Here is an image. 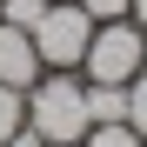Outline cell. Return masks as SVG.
<instances>
[{"mask_svg":"<svg viewBox=\"0 0 147 147\" xmlns=\"http://www.w3.org/2000/svg\"><path fill=\"white\" fill-rule=\"evenodd\" d=\"M27 127L47 147H80V134L94 127L87 80H80V74H40V80L27 87Z\"/></svg>","mask_w":147,"mask_h":147,"instance_id":"1","label":"cell"},{"mask_svg":"<svg viewBox=\"0 0 147 147\" xmlns=\"http://www.w3.org/2000/svg\"><path fill=\"white\" fill-rule=\"evenodd\" d=\"M134 74H147V34L134 27V13H127V20H100L94 40H87L80 80H94V87H127Z\"/></svg>","mask_w":147,"mask_h":147,"instance_id":"2","label":"cell"},{"mask_svg":"<svg viewBox=\"0 0 147 147\" xmlns=\"http://www.w3.org/2000/svg\"><path fill=\"white\" fill-rule=\"evenodd\" d=\"M27 34H34V54H40L47 74H80L87 40H94V20L74 7V0H47V13L34 20Z\"/></svg>","mask_w":147,"mask_h":147,"instance_id":"3","label":"cell"},{"mask_svg":"<svg viewBox=\"0 0 147 147\" xmlns=\"http://www.w3.org/2000/svg\"><path fill=\"white\" fill-rule=\"evenodd\" d=\"M40 74H47V67H40V54H34V34L0 20V87H20V94H27Z\"/></svg>","mask_w":147,"mask_h":147,"instance_id":"4","label":"cell"},{"mask_svg":"<svg viewBox=\"0 0 147 147\" xmlns=\"http://www.w3.org/2000/svg\"><path fill=\"white\" fill-rule=\"evenodd\" d=\"M87 114H94V127L100 120H127V87H94L87 80Z\"/></svg>","mask_w":147,"mask_h":147,"instance_id":"5","label":"cell"},{"mask_svg":"<svg viewBox=\"0 0 147 147\" xmlns=\"http://www.w3.org/2000/svg\"><path fill=\"white\" fill-rule=\"evenodd\" d=\"M80 147H147V140L127 127V120H100V127H87V134H80Z\"/></svg>","mask_w":147,"mask_h":147,"instance_id":"6","label":"cell"},{"mask_svg":"<svg viewBox=\"0 0 147 147\" xmlns=\"http://www.w3.org/2000/svg\"><path fill=\"white\" fill-rule=\"evenodd\" d=\"M20 127H27V94L20 87H0V140L20 134Z\"/></svg>","mask_w":147,"mask_h":147,"instance_id":"7","label":"cell"},{"mask_svg":"<svg viewBox=\"0 0 147 147\" xmlns=\"http://www.w3.org/2000/svg\"><path fill=\"white\" fill-rule=\"evenodd\" d=\"M127 127L147 140V74H134V80H127Z\"/></svg>","mask_w":147,"mask_h":147,"instance_id":"8","label":"cell"},{"mask_svg":"<svg viewBox=\"0 0 147 147\" xmlns=\"http://www.w3.org/2000/svg\"><path fill=\"white\" fill-rule=\"evenodd\" d=\"M40 13H47V0H0V20L7 27H34Z\"/></svg>","mask_w":147,"mask_h":147,"instance_id":"9","label":"cell"},{"mask_svg":"<svg viewBox=\"0 0 147 147\" xmlns=\"http://www.w3.org/2000/svg\"><path fill=\"white\" fill-rule=\"evenodd\" d=\"M74 7H80L94 27H100V20H127V7H134V0H74Z\"/></svg>","mask_w":147,"mask_h":147,"instance_id":"10","label":"cell"},{"mask_svg":"<svg viewBox=\"0 0 147 147\" xmlns=\"http://www.w3.org/2000/svg\"><path fill=\"white\" fill-rule=\"evenodd\" d=\"M0 147H47V140H40L34 127H20V134H7V140H0Z\"/></svg>","mask_w":147,"mask_h":147,"instance_id":"11","label":"cell"},{"mask_svg":"<svg viewBox=\"0 0 147 147\" xmlns=\"http://www.w3.org/2000/svg\"><path fill=\"white\" fill-rule=\"evenodd\" d=\"M127 13H134V27L147 34V0H134V7H127Z\"/></svg>","mask_w":147,"mask_h":147,"instance_id":"12","label":"cell"}]
</instances>
